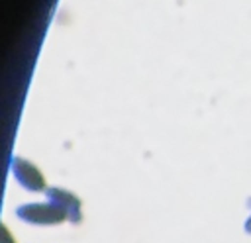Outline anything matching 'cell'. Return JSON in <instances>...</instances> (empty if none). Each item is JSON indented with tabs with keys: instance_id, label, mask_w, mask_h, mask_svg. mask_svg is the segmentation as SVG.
I'll use <instances>...</instances> for the list:
<instances>
[{
	"instance_id": "1",
	"label": "cell",
	"mask_w": 251,
	"mask_h": 243,
	"mask_svg": "<svg viewBox=\"0 0 251 243\" xmlns=\"http://www.w3.org/2000/svg\"><path fill=\"white\" fill-rule=\"evenodd\" d=\"M16 216L25 223L33 225H55L65 219V214L51 202L45 204H24L16 210Z\"/></svg>"
},
{
	"instance_id": "2",
	"label": "cell",
	"mask_w": 251,
	"mask_h": 243,
	"mask_svg": "<svg viewBox=\"0 0 251 243\" xmlns=\"http://www.w3.org/2000/svg\"><path fill=\"white\" fill-rule=\"evenodd\" d=\"M45 196L51 204H55L67 219H71L73 223H78L82 219V214H80V200L71 194L69 190H63V188H47L45 190Z\"/></svg>"
},
{
	"instance_id": "3",
	"label": "cell",
	"mask_w": 251,
	"mask_h": 243,
	"mask_svg": "<svg viewBox=\"0 0 251 243\" xmlns=\"http://www.w3.org/2000/svg\"><path fill=\"white\" fill-rule=\"evenodd\" d=\"M12 172H14L16 180H18L24 188H27V190H31V192L45 190L43 174H41L29 161H25V159H22V157H16V159L12 161Z\"/></svg>"
},
{
	"instance_id": "4",
	"label": "cell",
	"mask_w": 251,
	"mask_h": 243,
	"mask_svg": "<svg viewBox=\"0 0 251 243\" xmlns=\"http://www.w3.org/2000/svg\"><path fill=\"white\" fill-rule=\"evenodd\" d=\"M0 243H16L14 237L10 235V231H8L6 225H2V239H0Z\"/></svg>"
},
{
	"instance_id": "5",
	"label": "cell",
	"mask_w": 251,
	"mask_h": 243,
	"mask_svg": "<svg viewBox=\"0 0 251 243\" xmlns=\"http://www.w3.org/2000/svg\"><path fill=\"white\" fill-rule=\"evenodd\" d=\"M245 231H247V233H251V218L245 221Z\"/></svg>"
}]
</instances>
